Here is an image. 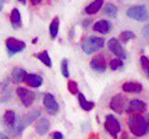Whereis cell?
<instances>
[{
  "mask_svg": "<svg viewBox=\"0 0 149 139\" xmlns=\"http://www.w3.org/2000/svg\"><path fill=\"white\" fill-rule=\"evenodd\" d=\"M40 115H41V110L38 109H36L34 110L30 111V112H28L27 114L23 116L21 120H17L15 125H14L12 128L8 130V133L13 136H21L22 133L23 132V130L29 126L30 124H32V122H34Z\"/></svg>",
  "mask_w": 149,
  "mask_h": 139,
  "instance_id": "obj_1",
  "label": "cell"
},
{
  "mask_svg": "<svg viewBox=\"0 0 149 139\" xmlns=\"http://www.w3.org/2000/svg\"><path fill=\"white\" fill-rule=\"evenodd\" d=\"M128 125L130 131L135 136L140 137L148 132L146 119L139 113H132L128 119Z\"/></svg>",
  "mask_w": 149,
  "mask_h": 139,
  "instance_id": "obj_2",
  "label": "cell"
},
{
  "mask_svg": "<svg viewBox=\"0 0 149 139\" xmlns=\"http://www.w3.org/2000/svg\"><path fill=\"white\" fill-rule=\"evenodd\" d=\"M104 45V39L102 37H98V36H90L86 38L82 42L81 47L82 50L85 52L87 55H91L94 53L95 51L101 49Z\"/></svg>",
  "mask_w": 149,
  "mask_h": 139,
  "instance_id": "obj_3",
  "label": "cell"
},
{
  "mask_svg": "<svg viewBox=\"0 0 149 139\" xmlns=\"http://www.w3.org/2000/svg\"><path fill=\"white\" fill-rule=\"evenodd\" d=\"M127 16L137 21H146L149 19V13L146 6L140 5V6H133L128 8Z\"/></svg>",
  "mask_w": 149,
  "mask_h": 139,
  "instance_id": "obj_4",
  "label": "cell"
},
{
  "mask_svg": "<svg viewBox=\"0 0 149 139\" xmlns=\"http://www.w3.org/2000/svg\"><path fill=\"white\" fill-rule=\"evenodd\" d=\"M109 106L111 109H113L115 112L118 114H122L124 111L128 109L129 102H128L127 97L124 95L118 94L112 97Z\"/></svg>",
  "mask_w": 149,
  "mask_h": 139,
  "instance_id": "obj_5",
  "label": "cell"
},
{
  "mask_svg": "<svg viewBox=\"0 0 149 139\" xmlns=\"http://www.w3.org/2000/svg\"><path fill=\"white\" fill-rule=\"evenodd\" d=\"M104 128L106 130V132L114 139H118V134L120 132L121 127L118 120L114 115L112 114L106 115L104 120Z\"/></svg>",
  "mask_w": 149,
  "mask_h": 139,
  "instance_id": "obj_6",
  "label": "cell"
},
{
  "mask_svg": "<svg viewBox=\"0 0 149 139\" xmlns=\"http://www.w3.org/2000/svg\"><path fill=\"white\" fill-rule=\"evenodd\" d=\"M6 46L9 56H13L17 53L22 52L26 47V44L24 41L14 38V37H8L6 40Z\"/></svg>",
  "mask_w": 149,
  "mask_h": 139,
  "instance_id": "obj_7",
  "label": "cell"
},
{
  "mask_svg": "<svg viewBox=\"0 0 149 139\" xmlns=\"http://www.w3.org/2000/svg\"><path fill=\"white\" fill-rule=\"evenodd\" d=\"M16 92L19 98H20L22 102V104L24 107H26V108H29L34 103V101L36 99V94L34 92L28 90L24 87H18Z\"/></svg>",
  "mask_w": 149,
  "mask_h": 139,
  "instance_id": "obj_8",
  "label": "cell"
},
{
  "mask_svg": "<svg viewBox=\"0 0 149 139\" xmlns=\"http://www.w3.org/2000/svg\"><path fill=\"white\" fill-rule=\"evenodd\" d=\"M43 104L46 111L49 115H55L59 111V104L55 97L50 93H47L43 97Z\"/></svg>",
  "mask_w": 149,
  "mask_h": 139,
  "instance_id": "obj_9",
  "label": "cell"
},
{
  "mask_svg": "<svg viewBox=\"0 0 149 139\" xmlns=\"http://www.w3.org/2000/svg\"><path fill=\"white\" fill-rule=\"evenodd\" d=\"M108 48L113 53L115 56H116L118 58H126L127 57V53H126V50L123 48L122 45L119 43V41L116 38H111L108 41Z\"/></svg>",
  "mask_w": 149,
  "mask_h": 139,
  "instance_id": "obj_10",
  "label": "cell"
},
{
  "mask_svg": "<svg viewBox=\"0 0 149 139\" xmlns=\"http://www.w3.org/2000/svg\"><path fill=\"white\" fill-rule=\"evenodd\" d=\"M90 67L92 71L97 72H104L107 68L106 60L104 57V55L99 54L95 56L94 58H92L90 62Z\"/></svg>",
  "mask_w": 149,
  "mask_h": 139,
  "instance_id": "obj_11",
  "label": "cell"
},
{
  "mask_svg": "<svg viewBox=\"0 0 149 139\" xmlns=\"http://www.w3.org/2000/svg\"><path fill=\"white\" fill-rule=\"evenodd\" d=\"M111 22L106 21V20H101V21H98L96 23H94L93 25V31L99 32V34H106L111 31Z\"/></svg>",
  "mask_w": 149,
  "mask_h": 139,
  "instance_id": "obj_12",
  "label": "cell"
},
{
  "mask_svg": "<svg viewBox=\"0 0 149 139\" xmlns=\"http://www.w3.org/2000/svg\"><path fill=\"white\" fill-rule=\"evenodd\" d=\"M24 83L28 86L36 88L42 85V83H43V78L40 75H38V74H34V73L28 74L27 73V75L24 79Z\"/></svg>",
  "mask_w": 149,
  "mask_h": 139,
  "instance_id": "obj_13",
  "label": "cell"
},
{
  "mask_svg": "<svg viewBox=\"0 0 149 139\" xmlns=\"http://www.w3.org/2000/svg\"><path fill=\"white\" fill-rule=\"evenodd\" d=\"M27 75V72L23 69L15 68L10 74V81L13 83H21L24 82V79Z\"/></svg>",
  "mask_w": 149,
  "mask_h": 139,
  "instance_id": "obj_14",
  "label": "cell"
},
{
  "mask_svg": "<svg viewBox=\"0 0 149 139\" xmlns=\"http://www.w3.org/2000/svg\"><path fill=\"white\" fill-rule=\"evenodd\" d=\"M50 127V123L49 120L46 118H41L39 119L38 122L36 124V132L39 134V136H44L47 133H48L49 129Z\"/></svg>",
  "mask_w": 149,
  "mask_h": 139,
  "instance_id": "obj_15",
  "label": "cell"
},
{
  "mask_svg": "<svg viewBox=\"0 0 149 139\" xmlns=\"http://www.w3.org/2000/svg\"><path fill=\"white\" fill-rule=\"evenodd\" d=\"M3 122L7 130L12 128L16 123V113L13 110H7L3 116Z\"/></svg>",
  "mask_w": 149,
  "mask_h": 139,
  "instance_id": "obj_16",
  "label": "cell"
},
{
  "mask_svg": "<svg viewBox=\"0 0 149 139\" xmlns=\"http://www.w3.org/2000/svg\"><path fill=\"white\" fill-rule=\"evenodd\" d=\"M122 90L127 93H141L143 90V85L136 82H127L122 85Z\"/></svg>",
  "mask_w": 149,
  "mask_h": 139,
  "instance_id": "obj_17",
  "label": "cell"
},
{
  "mask_svg": "<svg viewBox=\"0 0 149 139\" xmlns=\"http://www.w3.org/2000/svg\"><path fill=\"white\" fill-rule=\"evenodd\" d=\"M146 108V104L143 100L140 99H132L129 102L128 112H135V111H143Z\"/></svg>",
  "mask_w": 149,
  "mask_h": 139,
  "instance_id": "obj_18",
  "label": "cell"
},
{
  "mask_svg": "<svg viewBox=\"0 0 149 139\" xmlns=\"http://www.w3.org/2000/svg\"><path fill=\"white\" fill-rule=\"evenodd\" d=\"M10 23L13 29H19L22 26V17L18 8H13L10 13Z\"/></svg>",
  "mask_w": 149,
  "mask_h": 139,
  "instance_id": "obj_19",
  "label": "cell"
},
{
  "mask_svg": "<svg viewBox=\"0 0 149 139\" xmlns=\"http://www.w3.org/2000/svg\"><path fill=\"white\" fill-rule=\"evenodd\" d=\"M102 5H104V0H94V1L91 2L88 6L86 7L85 12L88 14V15L96 14L102 8Z\"/></svg>",
  "mask_w": 149,
  "mask_h": 139,
  "instance_id": "obj_20",
  "label": "cell"
},
{
  "mask_svg": "<svg viewBox=\"0 0 149 139\" xmlns=\"http://www.w3.org/2000/svg\"><path fill=\"white\" fill-rule=\"evenodd\" d=\"M78 102H79V105L81 107V109L85 111H91L95 106L94 102L87 100L85 96H84L82 93H78Z\"/></svg>",
  "mask_w": 149,
  "mask_h": 139,
  "instance_id": "obj_21",
  "label": "cell"
},
{
  "mask_svg": "<svg viewBox=\"0 0 149 139\" xmlns=\"http://www.w3.org/2000/svg\"><path fill=\"white\" fill-rule=\"evenodd\" d=\"M59 25H60V19L59 17H54L53 20L51 21L49 25V34L51 39L54 40L58 35L59 32Z\"/></svg>",
  "mask_w": 149,
  "mask_h": 139,
  "instance_id": "obj_22",
  "label": "cell"
},
{
  "mask_svg": "<svg viewBox=\"0 0 149 139\" xmlns=\"http://www.w3.org/2000/svg\"><path fill=\"white\" fill-rule=\"evenodd\" d=\"M34 56H35V57L37 59H39L40 61L43 63L44 65H46L47 67H49V68L52 67V62H51V59L49 58V55L48 51H47V50L42 51V52H40V53L35 54Z\"/></svg>",
  "mask_w": 149,
  "mask_h": 139,
  "instance_id": "obj_23",
  "label": "cell"
},
{
  "mask_svg": "<svg viewBox=\"0 0 149 139\" xmlns=\"http://www.w3.org/2000/svg\"><path fill=\"white\" fill-rule=\"evenodd\" d=\"M104 13L110 18H115L118 14V8L113 3H108L104 9Z\"/></svg>",
  "mask_w": 149,
  "mask_h": 139,
  "instance_id": "obj_24",
  "label": "cell"
},
{
  "mask_svg": "<svg viewBox=\"0 0 149 139\" xmlns=\"http://www.w3.org/2000/svg\"><path fill=\"white\" fill-rule=\"evenodd\" d=\"M136 35L133 32H130V31H124L120 34L119 35V40L122 42V43L126 44L128 43V42L130 40V39H134Z\"/></svg>",
  "mask_w": 149,
  "mask_h": 139,
  "instance_id": "obj_25",
  "label": "cell"
},
{
  "mask_svg": "<svg viewBox=\"0 0 149 139\" xmlns=\"http://www.w3.org/2000/svg\"><path fill=\"white\" fill-rule=\"evenodd\" d=\"M67 88L68 91L71 93L72 95H77L78 94V85L77 83L74 82V80H69L67 83Z\"/></svg>",
  "mask_w": 149,
  "mask_h": 139,
  "instance_id": "obj_26",
  "label": "cell"
},
{
  "mask_svg": "<svg viewBox=\"0 0 149 139\" xmlns=\"http://www.w3.org/2000/svg\"><path fill=\"white\" fill-rule=\"evenodd\" d=\"M61 72L63 77L68 78L69 77V70H68V60L66 58H63L61 62Z\"/></svg>",
  "mask_w": 149,
  "mask_h": 139,
  "instance_id": "obj_27",
  "label": "cell"
},
{
  "mask_svg": "<svg viewBox=\"0 0 149 139\" xmlns=\"http://www.w3.org/2000/svg\"><path fill=\"white\" fill-rule=\"evenodd\" d=\"M140 61H141V65H142V68L143 70L144 73L146 74L147 77H149V59L146 56H142Z\"/></svg>",
  "mask_w": 149,
  "mask_h": 139,
  "instance_id": "obj_28",
  "label": "cell"
},
{
  "mask_svg": "<svg viewBox=\"0 0 149 139\" xmlns=\"http://www.w3.org/2000/svg\"><path fill=\"white\" fill-rule=\"evenodd\" d=\"M109 66H110L111 70H113V71H116V70H118L119 68H121L123 66V62H122V60H121L120 58H114V59L111 60Z\"/></svg>",
  "mask_w": 149,
  "mask_h": 139,
  "instance_id": "obj_29",
  "label": "cell"
},
{
  "mask_svg": "<svg viewBox=\"0 0 149 139\" xmlns=\"http://www.w3.org/2000/svg\"><path fill=\"white\" fill-rule=\"evenodd\" d=\"M142 32H143V35L144 38L149 40V23H148V24L146 27L143 28Z\"/></svg>",
  "mask_w": 149,
  "mask_h": 139,
  "instance_id": "obj_30",
  "label": "cell"
},
{
  "mask_svg": "<svg viewBox=\"0 0 149 139\" xmlns=\"http://www.w3.org/2000/svg\"><path fill=\"white\" fill-rule=\"evenodd\" d=\"M52 139H63V136L62 133L60 132H55L52 134Z\"/></svg>",
  "mask_w": 149,
  "mask_h": 139,
  "instance_id": "obj_31",
  "label": "cell"
},
{
  "mask_svg": "<svg viewBox=\"0 0 149 139\" xmlns=\"http://www.w3.org/2000/svg\"><path fill=\"white\" fill-rule=\"evenodd\" d=\"M119 139H130V138L129 137V134L127 132H123L122 133H121Z\"/></svg>",
  "mask_w": 149,
  "mask_h": 139,
  "instance_id": "obj_32",
  "label": "cell"
},
{
  "mask_svg": "<svg viewBox=\"0 0 149 139\" xmlns=\"http://www.w3.org/2000/svg\"><path fill=\"white\" fill-rule=\"evenodd\" d=\"M29 1L33 6H36V5H38L42 2V0H29Z\"/></svg>",
  "mask_w": 149,
  "mask_h": 139,
  "instance_id": "obj_33",
  "label": "cell"
},
{
  "mask_svg": "<svg viewBox=\"0 0 149 139\" xmlns=\"http://www.w3.org/2000/svg\"><path fill=\"white\" fill-rule=\"evenodd\" d=\"M5 2H6V0H0V12H1V11L3 10Z\"/></svg>",
  "mask_w": 149,
  "mask_h": 139,
  "instance_id": "obj_34",
  "label": "cell"
},
{
  "mask_svg": "<svg viewBox=\"0 0 149 139\" xmlns=\"http://www.w3.org/2000/svg\"><path fill=\"white\" fill-rule=\"evenodd\" d=\"M91 23V21L90 20H85L83 21V26L84 27H87V26H88V24Z\"/></svg>",
  "mask_w": 149,
  "mask_h": 139,
  "instance_id": "obj_35",
  "label": "cell"
},
{
  "mask_svg": "<svg viewBox=\"0 0 149 139\" xmlns=\"http://www.w3.org/2000/svg\"><path fill=\"white\" fill-rule=\"evenodd\" d=\"M0 139H9L6 134L3 133H0Z\"/></svg>",
  "mask_w": 149,
  "mask_h": 139,
  "instance_id": "obj_36",
  "label": "cell"
},
{
  "mask_svg": "<svg viewBox=\"0 0 149 139\" xmlns=\"http://www.w3.org/2000/svg\"><path fill=\"white\" fill-rule=\"evenodd\" d=\"M88 139H99V136H97V134H94V133H92L91 136L88 137Z\"/></svg>",
  "mask_w": 149,
  "mask_h": 139,
  "instance_id": "obj_37",
  "label": "cell"
},
{
  "mask_svg": "<svg viewBox=\"0 0 149 139\" xmlns=\"http://www.w3.org/2000/svg\"><path fill=\"white\" fill-rule=\"evenodd\" d=\"M144 119H146V124H147V128H148V131H149V114H147L146 117Z\"/></svg>",
  "mask_w": 149,
  "mask_h": 139,
  "instance_id": "obj_38",
  "label": "cell"
},
{
  "mask_svg": "<svg viewBox=\"0 0 149 139\" xmlns=\"http://www.w3.org/2000/svg\"><path fill=\"white\" fill-rule=\"evenodd\" d=\"M19 2H21L22 5H25L26 4V0H18Z\"/></svg>",
  "mask_w": 149,
  "mask_h": 139,
  "instance_id": "obj_39",
  "label": "cell"
},
{
  "mask_svg": "<svg viewBox=\"0 0 149 139\" xmlns=\"http://www.w3.org/2000/svg\"><path fill=\"white\" fill-rule=\"evenodd\" d=\"M37 41V38H35L34 40H33V44H36V42Z\"/></svg>",
  "mask_w": 149,
  "mask_h": 139,
  "instance_id": "obj_40",
  "label": "cell"
}]
</instances>
